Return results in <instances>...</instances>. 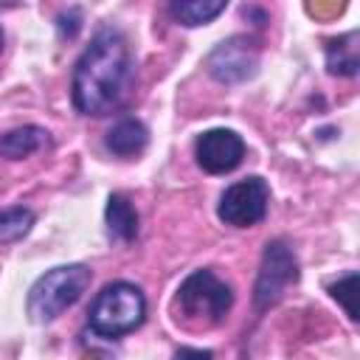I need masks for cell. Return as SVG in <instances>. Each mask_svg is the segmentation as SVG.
<instances>
[{
  "label": "cell",
  "instance_id": "obj_18",
  "mask_svg": "<svg viewBox=\"0 0 360 360\" xmlns=\"http://www.w3.org/2000/svg\"><path fill=\"white\" fill-rule=\"evenodd\" d=\"M0 51H3V28H0Z\"/></svg>",
  "mask_w": 360,
  "mask_h": 360
},
{
  "label": "cell",
  "instance_id": "obj_11",
  "mask_svg": "<svg viewBox=\"0 0 360 360\" xmlns=\"http://www.w3.org/2000/svg\"><path fill=\"white\" fill-rule=\"evenodd\" d=\"M104 222H107V233L110 239L121 242V245H129L135 242L138 236V211L135 205L124 197V194H110L107 197V208H104Z\"/></svg>",
  "mask_w": 360,
  "mask_h": 360
},
{
  "label": "cell",
  "instance_id": "obj_16",
  "mask_svg": "<svg viewBox=\"0 0 360 360\" xmlns=\"http://www.w3.org/2000/svg\"><path fill=\"white\" fill-rule=\"evenodd\" d=\"M56 28H59L62 37L73 39V37L79 34V28H82V11H79V8H68V11H62V14L56 17Z\"/></svg>",
  "mask_w": 360,
  "mask_h": 360
},
{
  "label": "cell",
  "instance_id": "obj_3",
  "mask_svg": "<svg viewBox=\"0 0 360 360\" xmlns=\"http://www.w3.org/2000/svg\"><path fill=\"white\" fill-rule=\"evenodd\" d=\"M90 267L87 264H59L45 270L28 290L25 309L34 323H51L65 309H70L82 292L90 287Z\"/></svg>",
  "mask_w": 360,
  "mask_h": 360
},
{
  "label": "cell",
  "instance_id": "obj_15",
  "mask_svg": "<svg viewBox=\"0 0 360 360\" xmlns=\"http://www.w3.org/2000/svg\"><path fill=\"white\" fill-rule=\"evenodd\" d=\"M329 295L346 309L349 321H357V304H354V295H357V270H349L346 276H340L338 281L329 284Z\"/></svg>",
  "mask_w": 360,
  "mask_h": 360
},
{
  "label": "cell",
  "instance_id": "obj_14",
  "mask_svg": "<svg viewBox=\"0 0 360 360\" xmlns=\"http://www.w3.org/2000/svg\"><path fill=\"white\" fill-rule=\"evenodd\" d=\"M34 222H37V214L28 205L0 208V245L20 242L22 236H28V231L34 228Z\"/></svg>",
  "mask_w": 360,
  "mask_h": 360
},
{
  "label": "cell",
  "instance_id": "obj_5",
  "mask_svg": "<svg viewBox=\"0 0 360 360\" xmlns=\"http://www.w3.org/2000/svg\"><path fill=\"white\" fill-rule=\"evenodd\" d=\"M298 278H301V270H298V259L292 248L284 239H270L264 245L259 276L253 284V307L259 312L276 307L284 298V292L292 284H298Z\"/></svg>",
  "mask_w": 360,
  "mask_h": 360
},
{
  "label": "cell",
  "instance_id": "obj_6",
  "mask_svg": "<svg viewBox=\"0 0 360 360\" xmlns=\"http://www.w3.org/2000/svg\"><path fill=\"white\" fill-rule=\"evenodd\" d=\"M267 205H270V186L267 180L253 174L231 183L219 194L217 217L231 228H253L267 217Z\"/></svg>",
  "mask_w": 360,
  "mask_h": 360
},
{
  "label": "cell",
  "instance_id": "obj_13",
  "mask_svg": "<svg viewBox=\"0 0 360 360\" xmlns=\"http://www.w3.org/2000/svg\"><path fill=\"white\" fill-rule=\"evenodd\" d=\"M225 8H228L225 0H174L169 3L166 11L177 25L197 28V25H208L211 20H217Z\"/></svg>",
  "mask_w": 360,
  "mask_h": 360
},
{
  "label": "cell",
  "instance_id": "obj_7",
  "mask_svg": "<svg viewBox=\"0 0 360 360\" xmlns=\"http://www.w3.org/2000/svg\"><path fill=\"white\" fill-rule=\"evenodd\" d=\"M205 70L222 84H239L259 70V42L248 34H233L211 48L205 56Z\"/></svg>",
  "mask_w": 360,
  "mask_h": 360
},
{
  "label": "cell",
  "instance_id": "obj_12",
  "mask_svg": "<svg viewBox=\"0 0 360 360\" xmlns=\"http://www.w3.org/2000/svg\"><path fill=\"white\" fill-rule=\"evenodd\" d=\"M360 45H357V31L332 37L323 42V53H326V70L332 76H357L360 70V56H357Z\"/></svg>",
  "mask_w": 360,
  "mask_h": 360
},
{
  "label": "cell",
  "instance_id": "obj_8",
  "mask_svg": "<svg viewBox=\"0 0 360 360\" xmlns=\"http://www.w3.org/2000/svg\"><path fill=\"white\" fill-rule=\"evenodd\" d=\"M194 158L197 166L208 174H228L233 172L245 158V141L239 132L214 127L197 135L194 141Z\"/></svg>",
  "mask_w": 360,
  "mask_h": 360
},
{
  "label": "cell",
  "instance_id": "obj_17",
  "mask_svg": "<svg viewBox=\"0 0 360 360\" xmlns=\"http://www.w3.org/2000/svg\"><path fill=\"white\" fill-rule=\"evenodd\" d=\"M174 360H214L211 349H191V346H180L174 352Z\"/></svg>",
  "mask_w": 360,
  "mask_h": 360
},
{
  "label": "cell",
  "instance_id": "obj_10",
  "mask_svg": "<svg viewBox=\"0 0 360 360\" xmlns=\"http://www.w3.org/2000/svg\"><path fill=\"white\" fill-rule=\"evenodd\" d=\"M48 143H51V132L45 127L22 124V127L8 129L0 138V158H6V160H22V158H31L34 152H42Z\"/></svg>",
  "mask_w": 360,
  "mask_h": 360
},
{
  "label": "cell",
  "instance_id": "obj_9",
  "mask_svg": "<svg viewBox=\"0 0 360 360\" xmlns=\"http://www.w3.org/2000/svg\"><path fill=\"white\" fill-rule=\"evenodd\" d=\"M146 143H149V129H146L143 121H138L132 115L115 121L110 127L107 138H104V146L115 158H135V155H141L146 149Z\"/></svg>",
  "mask_w": 360,
  "mask_h": 360
},
{
  "label": "cell",
  "instance_id": "obj_1",
  "mask_svg": "<svg viewBox=\"0 0 360 360\" xmlns=\"http://www.w3.org/2000/svg\"><path fill=\"white\" fill-rule=\"evenodd\" d=\"M135 79L132 48L121 28L104 25L79 53L70 76V101L82 115L112 112Z\"/></svg>",
  "mask_w": 360,
  "mask_h": 360
},
{
  "label": "cell",
  "instance_id": "obj_4",
  "mask_svg": "<svg viewBox=\"0 0 360 360\" xmlns=\"http://www.w3.org/2000/svg\"><path fill=\"white\" fill-rule=\"evenodd\" d=\"M233 307V290L222 278H217L214 270L200 267L188 273L174 295V309L177 318L194 326H217L228 309Z\"/></svg>",
  "mask_w": 360,
  "mask_h": 360
},
{
  "label": "cell",
  "instance_id": "obj_2",
  "mask_svg": "<svg viewBox=\"0 0 360 360\" xmlns=\"http://www.w3.org/2000/svg\"><path fill=\"white\" fill-rule=\"evenodd\" d=\"M146 321V298L129 281L104 284L87 309V326L98 338H124Z\"/></svg>",
  "mask_w": 360,
  "mask_h": 360
}]
</instances>
